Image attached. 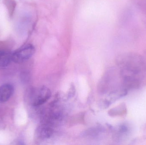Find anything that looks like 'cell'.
I'll use <instances>...</instances> for the list:
<instances>
[{"mask_svg":"<svg viewBox=\"0 0 146 145\" xmlns=\"http://www.w3.org/2000/svg\"><path fill=\"white\" fill-rule=\"evenodd\" d=\"M35 52L32 44H26L12 53V61L17 64L23 63L31 58Z\"/></svg>","mask_w":146,"mask_h":145,"instance_id":"obj_3","label":"cell"},{"mask_svg":"<svg viewBox=\"0 0 146 145\" xmlns=\"http://www.w3.org/2000/svg\"><path fill=\"white\" fill-rule=\"evenodd\" d=\"M130 131V128L128 125L123 124L121 125L117 131V138L119 140L126 139L129 136Z\"/></svg>","mask_w":146,"mask_h":145,"instance_id":"obj_7","label":"cell"},{"mask_svg":"<svg viewBox=\"0 0 146 145\" xmlns=\"http://www.w3.org/2000/svg\"><path fill=\"white\" fill-rule=\"evenodd\" d=\"M14 92V88L9 83L3 84L0 87V102H7L11 98Z\"/></svg>","mask_w":146,"mask_h":145,"instance_id":"obj_4","label":"cell"},{"mask_svg":"<svg viewBox=\"0 0 146 145\" xmlns=\"http://www.w3.org/2000/svg\"><path fill=\"white\" fill-rule=\"evenodd\" d=\"M4 4L8 10L9 13L10 15H12L15 9L16 6V2L15 0H4Z\"/></svg>","mask_w":146,"mask_h":145,"instance_id":"obj_8","label":"cell"},{"mask_svg":"<svg viewBox=\"0 0 146 145\" xmlns=\"http://www.w3.org/2000/svg\"><path fill=\"white\" fill-rule=\"evenodd\" d=\"M144 58V61H145V65L146 68V52H145L143 54H142Z\"/></svg>","mask_w":146,"mask_h":145,"instance_id":"obj_9","label":"cell"},{"mask_svg":"<svg viewBox=\"0 0 146 145\" xmlns=\"http://www.w3.org/2000/svg\"><path fill=\"white\" fill-rule=\"evenodd\" d=\"M51 96L49 89L45 87L30 90L29 93V100L34 107H38L46 103Z\"/></svg>","mask_w":146,"mask_h":145,"instance_id":"obj_2","label":"cell"},{"mask_svg":"<svg viewBox=\"0 0 146 145\" xmlns=\"http://www.w3.org/2000/svg\"><path fill=\"white\" fill-rule=\"evenodd\" d=\"M53 133V129L48 124H42L38 127L36 132V138L44 139L50 138Z\"/></svg>","mask_w":146,"mask_h":145,"instance_id":"obj_5","label":"cell"},{"mask_svg":"<svg viewBox=\"0 0 146 145\" xmlns=\"http://www.w3.org/2000/svg\"><path fill=\"white\" fill-rule=\"evenodd\" d=\"M118 62L121 72L145 77L146 68L142 54L135 52L125 53L119 57Z\"/></svg>","mask_w":146,"mask_h":145,"instance_id":"obj_1","label":"cell"},{"mask_svg":"<svg viewBox=\"0 0 146 145\" xmlns=\"http://www.w3.org/2000/svg\"><path fill=\"white\" fill-rule=\"evenodd\" d=\"M12 61V53L6 50L0 49V68L7 67Z\"/></svg>","mask_w":146,"mask_h":145,"instance_id":"obj_6","label":"cell"}]
</instances>
